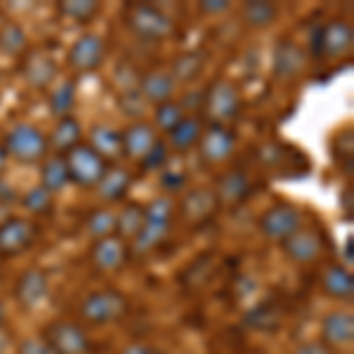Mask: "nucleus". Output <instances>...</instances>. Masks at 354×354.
Listing matches in <instances>:
<instances>
[{"label":"nucleus","mask_w":354,"mask_h":354,"mask_svg":"<svg viewBox=\"0 0 354 354\" xmlns=\"http://www.w3.org/2000/svg\"><path fill=\"white\" fill-rule=\"evenodd\" d=\"M175 201L170 196H156L145 205V222H142L140 234L130 241V253L145 255L153 253L156 248H161V243L168 239L170 227H173L175 218Z\"/></svg>","instance_id":"nucleus-1"},{"label":"nucleus","mask_w":354,"mask_h":354,"mask_svg":"<svg viewBox=\"0 0 354 354\" xmlns=\"http://www.w3.org/2000/svg\"><path fill=\"white\" fill-rule=\"evenodd\" d=\"M130 312V300L123 290L118 288H97L90 290L81 300L78 314H81L83 324L95 328L113 326L121 324Z\"/></svg>","instance_id":"nucleus-2"},{"label":"nucleus","mask_w":354,"mask_h":354,"mask_svg":"<svg viewBox=\"0 0 354 354\" xmlns=\"http://www.w3.org/2000/svg\"><path fill=\"white\" fill-rule=\"evenodd\" d=\"M5 151L12 161L21 165H38L50 156L48 135L36 123H15L3 137Z\"/></svg>","instance_id":"nucleus-3"},{"label":"nucleus","mask_w":354,"mask_h":354,"mask_svg":"<svg viewBox=\"0 0 354 354\" xmlns=\"http://www.w3.org/2000/svg\"><path fill=\"white\" fill-rule=\"evenodd\" d=\"M125 26L142 43H165L175 36V21L161 8L149 3L128 5L125 8Z\"/></svg>","instance_id":"nucleus-4"},{"label":"nucleus","mask_w":354,"mask_h":354,"mask_svg":"<svg viewBox=\"0 0 354 354\" xmlns=\"http://www.w3.org/2000/svg\"><path fill=\"white\" fill-rule=\"evenodd\" d=\"M354 45V28L345 17H333L312 31V57L314 59H340L350 55Z\"/></svg>","instance_id":"nucleus-5"},{"label":"nucleus","mask_w":354,"mask_h":354,"mask_svg":"<svg viewBox=\"0 0 354 354\" xmlns=\"http://www.w3.org/2000/svg\"><path fill=\"white\" fill-rule=\"evenodd\" d=\"M243 97L236 85L227 78H215L208 90H203V113H208L213 125H232L239 121Z\"/></svg>","instance_id":"nucleus-6"},{"label":"nucleus","mask_w":354,"mask_h":354,"mask_svg":"<svg viewBox=\"0 0 354 354\" xmlns=\"http://www.w3.org/2000/svg\"><path fill=\"white\" fill-rule=\"evenodd\" d=\"M64 161L68 168L71 185L83 187V189H95L102 177L106 175V170L111 168L100 153H95V149L88 142H81V145L73 147L68 153H64Z\"/></svg>","instance_id":"nucleus-7"},{"label":"nucleus","mask_w":354,"mask_h":354,"mask_svg":"<svg viewBox=\"0 0 354 354\" xmlns=\"http://www.w3.org/2000/svg\"><path fill=\"white\" fill-rule=\"evenodd\" d=\"M41 335L48 340L55 354H90L93 352V340L83 324L68 322V319H57L50 322L41 330Z\"/></svg>","instance_id":"nucleus-8"},{"label":"nucleus","mask_w":354,"mask_h":354,"mask_svg":"<svg viewBox=\"0 0 354 354\" xmlns=\"http://www.w3.org/2000/svg\"><path fill=\"white\" fill-rule=\"evenodd\" d=\"M302 225H305L302 213L293 203H286V201H279V203L270 205V208L258 218L260 234L274 243H283L290 234L298 232Z\"/></svg>","instance_id":"nucleus-9"},{"label":"nucleus","mask_w":354,"mask_h":354,"mask_svg":"<svg viewBox=\"0 0 354 354\" xmlns=\"http://www.w3.org/2000/svg\"><path fill=\"white\" fill-rule=\"evenodd\" d=\"M38 222L24 215H10L0 222V253L3 258H17L33 248L38 241Z\"/></svg>","instance_id":"nucleus-10"},{"label":"nucleus","mask_w":354,"mask_h":354,"mask_svg":"<svg viewBox=\"0 0 354 354\" xmlns=\"http://www.w3.org/2000/svg\"><path fill=\"white\" fill-rule=\"evenodd\" d=\"M236 130L232 125H205L198 140V156L205 165H225L236 151Z\"/></svg>","instance_id":"nucleus-11"},{"label":"nucleus","mask_w":354,"mask_h":354,"mask_svg":"<svg viewBox=\"0 0 354 354\" xmlns=\"http://www.w3.org/2000/svg\"><path fill=\"white\" fill-rule=\"evenodd\" d=\"M106 59V41L100 33H81L66 53V64L76 73H93Z\"/></svg>","instance_id":"nucleus-12"},{"label":"nucleus","mask_w":354,"mask_h":354,"mask_svg":"<svg viewBox=\"0 0 354 354\" xmlns=\"http://www.w3.org/2000/svg\"><path fill=\"white\" fill-rule=\"evenodd\" d=\"M281 248L283 255L290 262H295V265H314L326 253V239H324V234L319 230L302 225L298 232L290 234L286 241L281 243Z\"/></svg>","instance_id":"nucleus-13"},{"label":"nucleus","mask_w":354,"mask_h":354,"mask_svg":"<svg viewBox=\"0 0 354 354\" xmlns=\"http://www.w3.org/2000/svg\"><path fill=\"white\" fill-rule=\"evenodd\" d=\"M175 208L180 210L182 220L192 227H203L215 218V213L220 210L218 196L213 189H205V187H196L189 189L182 196L180 203H175Z\"/></svg>","instance_id":"nucleus-14"},{"label":"nucleus","mask_w":354,"mask_h":354,"mask_svg":"<svg viewBox=\"0 0 354 354\" xmlns=\"http://www.w3.org/2000/svg\"><path fill=\"white\" fill-rule=\"evenodd\" d=\"M213 192H215V196H218L220 208H236V205H243L253 196L255 185L243 168H232V170H225V173L218 177Z\"/></svg>","instance_id":"nucleus-15"},{"label":"nucleus","mask_w":354,"mask_h":354,"mask_svg":"<svg viewBox=\"0 0 354 354\" xmlns=\"http://www.w3.org/2000/svg\"><path fill=\"white\" fill-rule=\"evenodd\" d=\"M130 243L123 241L118 234L106 239H100V241H93V248H90V262L95 265V270L106 272V274H116L121 272L130 260Z\"/></svg>","instance_id":"nucleus-16"},{"label":"nucleus","mask_w":354,"mask_h":354,"mask_svg":"<svg viewBox=\"0 0 354 354\" xmlns=\"http://www.w3.org/2000/svg\"><path fill=\"white\" fill-rule=\"evenodd\" d=\"M50 295V279L41 267H28L15 281V300L24 310H36Z\"/></svg>","instance_id":"nucleus-17"},{"label":"nucleus","mask_w":354,"mask_h":354,"mask_svg":"<svg viewBox=\"0 0 354 354\" xmlns=\"http://www.w3.org/2000/svg\"><path fill=\"white\" fill-rule=\"evenodd\" d=\"M322 342L333 350H345L354 342V317L350 310H330L322 317Z\"/></svg>","instance_id":"nucleus-18"},{"label":"nucleus","mask_w":354,"mask_h":354,"mask_svg":"<svg viewBox=\"0 0 354 354\" xmlns=\"http://www.w3.org/2000/svg\"><path fill=\"white\" fill-rule=\"evenodd\" d=\"M21 59V78L36 90H45L55 83L57 78V62L45 50L33 48L26 50Z\"/></svg>","instance_id":"nucleus-19"},{"label":"nucleus","mask_w":354,"mask_h":354,"mask_svg":"<svg viewBox=\"0 0 354 354\" xmlns=\"http://www.w3.org/2000/svg\"><path fill=\"white\" fill-rule=\"evenodd\" d=\"M319 288L330 300L338 302H352L354 295V277L347 265L340 262H328L319 272Z\"/></svg>","instance_id":"nucleus-20"},{"label":"nucleus","mask_w":354,"mask_h":354,"mask_svg":"<svg viewBox=\"0 0 354 354\" xmlns=\"http://www.w3.org/2000/svg\"><path fill=\"white\" fill-rule=\"evenodd\" d=\"M258 161L262 163V168L267 170H281V175H290V173H300L305 175V168H302V156L300 151H295L293 147H286L281 142H267L258 149Z\"/></svg>","instance_id":"nucleus-21"},{"label":"nucleus","mask_w":354,"mask_h":354,"mask_svg":"<svg viewBox=\"0 0 354 354\" xmlns=\"http://www.w3.org/2000/svg\"><path fill=\"white\" fill-rule=\"evenodd\" d=\"M158 142V130L149 121H133L123 130V158L140 163Z\"/></svg>","instance_id":"nucleus-22"},{"label":"nucleus","mask_w":354,"mask_h":354,"mask_svg":"<svg viewBox=\"0 0 354 354\" xmlns=\"http://www.w3.org/2000/svg\"><path fill=\"white\" fill-rule=\"evenodd\" d=\"M307 66V50L300 48L295 41H279L274 48V76L279 81H290L298 78Z\"/></svg>","instance_id":"nucleus-23"},{"label":"nucleus","mask_w":354,"mask_h":354,"mask_svg":"<svg viewBox=\"0 0 354 354\" xmlns=\"http://www.w3.org/2000/svg\"><path fill=\"white\" fill-rule=\"evenodd\" d=\"M88 145L95 153H100L106 163L113 165L118 158H123V130L113 128L109 123H95L90 128Z\"/></svg>","instance_id":"nucleus-24"},{"label":"nucleus","mask_w":354,"mask_h":354,"mask_svg":"<svg viewBox=\"0 0 354 354\" xmlns=\"http://www.w3.org/2000/svg\"><path fill=\"white\" fill-rule=\"evenodd\" d=\"M142 93L149 104L158 106L163 104V102H170L175 97V90H177V83L173 78V73L168 71V68L158 66V68H151V71H147L145 76L140 78V88H137Z\"/></svg>","instance_id":"nucleus-25"},{"label":"nucleus","mask_w":354,"mask_h":354,"mask_svg":"<svg viewBox=\"0 0 354 354\" xmlns=\"http://www.w3.org/2000/svg\"><path fill=\"white\" fill-rule=\"evenodd\" d=\"M135 182V175L130 173L128 168H118V165H111L106 170V175L100 180V185L95 187L97 196L102 198L106 205H113V203H123L130 194V187Z\"/></svg>","instance_id":"nucleus-26"},{"label":"nucleus","mask_w":354,"mask_h":354,"mask_svg":"<svg viewBox=\"0 0 354 354\" xmlns=\"http://www.w3.org/2000/svg\"><path fill=\"white\" fill-rule=\"evenodd\" d=\"M203 128L205 125L201 121V116H196V113H187V116L182 118L173 130H170L168 137H165L170 151L175 149L177 153H187V151H192L194 147H198V140H201V135H203Z\"/></svg>","instance_id":"nucleus-27"},{"label":"nucleus","mask_w":354,"mask_h":354,"mask_svg":"<svg viewBox=\"0 0 354 354\" xmlns=\"http://www.w3.org/2000/svg\"><path fill=\"white\" fill-rule=\"evenodd\" d=\"M50 142V151L55 153H68L73 147H78L83 142V125L78 123V118L73 116H64V118H57L53 133L48 135Z\"/></svg>","instance_id":"nucleus-28"},{"label":"nucleus","mask_w":354,"mask_h":354,"mask_svg":"<svg viewBox=\"0 0 354 354\" xmlns=\"http://www.w3.org/2000/svg\"><path fill=\"white\" fill-rule=\"evenodd\" d=\"M205 64H208V59H205L203 50H187V53L175 57L168 71L173 73L175 83H194L201 78Z\"/></svg>","instance_id":"nucleus-29"},{"label":"nucleus","mask_w":354,"mask_h":354,"mask_svg":"<svg viewBox=\"0 0 354 354\" xmlns=\"http://www.w3.org/2000/svg\"><path fill=\"white\" fill-rule=\"evenodd\" d=\"M76 97H78V83L73 78H64V81L55 83V88L50 90L48 97V109L55 118H64L71 116L73 106H76Z\"/></svg>","instance_id":"nucleus-30"},{"label":"nucleus","mask_w":354,"mask_h":354,"mask_svg":"<svg viewBox=\"0 0 354 354\" xmlns=\"http://www.w3.org/2000/svg\"><path fill=\"white\" fill-rule=\"evenodd\" d=\"M71 185L68 180V168L62 153H50L41 163V187H45L50 194H59L62 189Z\"/></svg>","instance_id":"nucleus-31"},{"label":"nucleus","mask_w":354,"mask_h":354,"mask_svg":"<svg viewBox=\"0 0 354 354\" xmlns=\"http://www.w3.org/2000/svg\"><path fill=\"white\" fill-rule=\"evenodd\" d=\"M142 222H145V203L125 201L121 210H116V234L123 241H133L140 234Z\"/></svg>","instance_id":"nucleus-32"},{"label":"nucleus","mask_w":354,"mask_h":354,"mask_svg":"<svg viewBox=\"0 0 354 354\" xmlns=\"http://www.w3.org/2000/svg\"><path fill=\"white\" fill-rule=\"evenodd\" d=\"M241 19H243V24L250 28H267L279 19V8L274 3H265V0H258V3H243Z\"/></svg>","instance_id":"nucleus-33"},{"label":"nucleus","mask_w":354,"mask_h":354,"mask_svg":"<svg viewBox=\"0 0 354 354\" xmlns=\"http://www.w3.org/2000/svg\"><path fill=\"white\" fill-rule=\"evenodd\" d=\"M85 232L93 241H100V239L113 236L116 234V210L111 208H95L88 213L85 218Z\"/></svg>","instance_id":"nucleus-34"},{"label":"nucleus","mask_w":354,"mask_h":354,"mask_svg":"<svg viewBox=\"0 0 354 354\" xmlns=\"http://www.w3.org/2000/svg\"><path fill=\"white\" fill-rule=\"evenodd\" d=\"M19 203H21V208H24L28 215H33V218H43V215H53L55 194H50L45 187L36 185V187H31L28 192L21 194Z\"/></svg>","instance_id":"nucleus-35"},{"label":"nucleus","mask_w":354,"mask_h":354,"mask_svg":"<svg viewBox=\"0 0 354 354\" xmlns=\"http://www.w3.org/2000/svg\"><path fill=\"white\" fill-rule=\"evenodd\" d=\"M102 12V5L95 0H66L59 5V15L76 24H90L97 15Z\"/></svg>","instance_id":"nucleus-36"},{"label":"nucleus","mask_w":354,"mask_h":354,"mask_svg":"<svg viewBox=\"0 0 354 354\" xmlns=\"http://www.w3.org/2000/svg\"><path fill=\"white\" fill-rule=\"evenodd\" d=\"M330 153H333V161L335 165L342 170V175L350 177L352 175V153H354V137L352 130L347 128L345 133H338L330 142Z\"/></svg>","instance_id":"nucleus-37"},{"label":"nucleus","mask_w":354,"mask_h":354,"mask_svg":"<svg viewBox=\"0 0 354 354\" xmlns=\"http://www.w3.org/2000/svg\"><path fill=\"white\" fill-rule=\"evenodd\" d=\"M185 116H187V113L182 111L180 102H175V100L163 102V104L153 106V128L161 130V133L168 135L170 130H173L175 125L180 123Z\"/></svg>","instance_id":"nucleus-38"},{"label":"nucleus","mask_w":354,"mask_h":354,"mask_svg":"<svg viewBox=\"0 0 354 354\" xmlns=\"http://www.w3.org/2000/svg\"><path fill=\"white\" fill-rule=\"evenodd\" d=\"M0 53L21 57L26 53V31L19 24H5L0 28Z\"/></svg>","instance_id":"nucleus-39"},{"label":"nucleus","mask_w":354,"mask_h":354,"mask_svg":"<svg viewBox=\"0 0 354 354\" xmlns=\"http://www.w3.org/2000/svg\"><path fill=\"white\" fill-rule=\"evenodd\" d=\"M168 163H170V147L163 137H158L156 145L151 147L149 153L137 165H140L142 173H161L163 168H168Z\"/></svg>","instance_id":"nucleus-40"},{"label":"nucleus","mask_w":354,"mask_h":354,"mask_svg":"<svg viewBox=\"0 0 354 354\" xmlns=\"http://www.w3.org/2000/svg\"><path fill=\"white\" fill-rule=\"evenodd\" d=\"M118 106H121V111L128 118H133V121H142L145 111L149 109V102L142 97L140 90H130V93H121V97H118Z\"/></svg>","instance_id":"nucleus-41"},{"label":"nucleus","mask_w":354,"mask_h":354,"mask_svg":"<svg viewBox=\"0 0 354 354\" xmlns=\"http://www.w3.org/2000/svg\"><path fill=\"white\" fill-rule=\"evenodd\" d=\"M158 182H161L163 196H170V198H173V194L185 192V187H187V175H185V170L163 168V170H161V175H158Z\"/></svg>","instance_id":"nucleus-42"},{"label":"nucleus","mask_w":354,"mask_h":354,"mask_svg":"<svg viewBox=\"0 0 354 354\" xmlns=\"http://www.w3.org/2000/svg\"><path fill=\"white\" fill-rule=\"evenodd\" d=\"M17 354H55V350L48 345V340L38 333V335H26V338H21L17 342Z\"/></svg>","instance_id":"nucleus-43"},{"label":"nucleus","mask_w":354,"mask_h":354,"mask_svg":"<svg viewBox=\"0 0 354 354\" xmlns=\"http://www.w3.org/2000/svg\"><path fill=\"white\" fill-rule=\"evenodd\" d=\"M118 354H165V352L161 347L149 345V342H130V345H125Z\"/></svg>","instance_id":"nucleus-44"},{"label":"nucleus","mask_w":354,"mask_h":354,"mask_svg":"<svg viewBox=\"0 0 354 354\" xmlns=\"http://www.w3.org/2000/svg\"><path fill=\"white\" fill-rule=\"evenodd\" d=\"M293 354H333V352L322 340H314V342H302V345L295 347Z\"/></svg>","instance_id":"nucleus-45"},{"label":"nucleus","mask_w":354,"mask_h":354,"mask_svg":"<svg viewBox=\"0 0 354 354\" xmlns=\"http://www.w3.org/2000/svg\"><path fill=\"white\" fill-rule=\"evenodd\" d=\"M232 5L230 3H225V0H205V3L198 5V10H201L203 15H222V12H227Z\"/></svg>","instance_id":"nucleus-46"},{"label":"nucleus","mask_w":354,"mask_h":354,"mask_svg":"<svg viewBox=\"0 0 354 354\" xmlns=\"http://www.w3.org/2000/svg\"><path fill=\"white\" fill-rule=\"evenodd\" d=\"M8 161H10V156H8V151H5L3 140H0V175L5 173V168H8Z\"/></svg>","instance_id":"nucleus-47"},{"label":"nucleus","mask_w":354,"mask_h":354,"mask_svg":"<svg viewBox=\"0 0 354 354\" xmlns=\"http://www.w3.org/2000/svg\"><path fill=\"white\" fill-rule=\"evenodd\" d=\"M5 324H8V312H5V307L0 305V328H3Z\"/></svg>","instance_id":"nucleus-48"},{"label":"nucleus","mask_w":354,"mask_h":354,"mask_svg":"<svg viewBox=\"0 0 354 354\" xmlns=\"http://www.w3.org/2000/svg\"><path fill=\"white\" fill-rule=\"evenodd\" d=\"M3 260H5V258H3V253H0V265H3Z\"/></svg>","instance_id":"nucleus-49"}]
</instances>
